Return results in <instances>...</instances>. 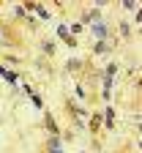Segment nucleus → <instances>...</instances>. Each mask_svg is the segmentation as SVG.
Instances as JSON below:
<instances>
[{"label":"nucleus","instance_id":"2","mask_svg":"<svg viewBox=\"0 0 142 153\" xmlns=\"http://www.w3.org/2000/svg\"><path fill=\"white\" fill-rule=\"evenodd\" d=\"M98 16H101L98 11H88V14L82 16V19H85V22H96V19H98Z\"/></svg>","mask_w":142,"mask_h":153},{"label":"nucleus","instance_id":"1","mask_svg":"<svg viewBox=\"0 0 142 153\" xmlns=\"http://www.w3.org/2000/svg\"><path fill=\"white\" fill-rule=\"evenodd\" d=\"M0 76H3L6 82H11V85L16 82V74H14V71H6V68H0Z\"/></svg>","mask_w":142,"mask_h":153},{"label":"nucleus","instance_id":"3","mask_svg":"<svg viewBox=\"0 0 142 153\" xmlns=\"http://www.w3.org/2000/svg\"><path fill=\"white\" fill-rule=\"evenodd\" d=\"M57 33H60V36H63V38H66V41H71V36H68V27H66V25H63V27H60Z\"/></svg>","mask_w":142,"mask_h":153}]
</instances>
